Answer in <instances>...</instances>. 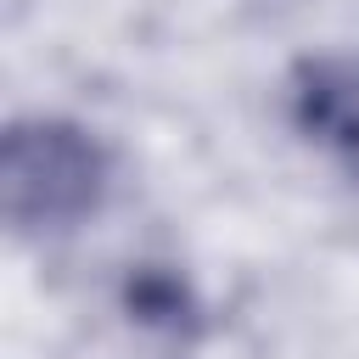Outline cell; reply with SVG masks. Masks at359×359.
Wrapping results in <instances>:
<instances>
[{
    "mask_svg": "<svg viewBox=\"0 0 359 359\" xmlns=\"http://www.w3.org/2000/svg\"><path fill=\"white\" fill-rule=\"evenodd\" d=\"M112 185L107 146L73 118H22L0 146L6 219L22 236H56L84 224Z\"/></svg>",
    "mask_w": 359,
    "mask_h": 359,
    "instance_id": "6da1fadb",
    "label": "cell"
},
{
    "mask_svg": "<svg viewBox=\"0 0 359 359\" xmlns=\"http://www.w3.org/2000/svg\"><path fill=\"white\" fill-rule=\"evenodd\" d=\"M292 123L348 174H359V56H309L292 73Z\"/></svg>",
    "mask_w": 359,
    "mask_h": 359,
    "instance_id": "7a4b0ae2",
    "label": "cell"
}]
</instances>
